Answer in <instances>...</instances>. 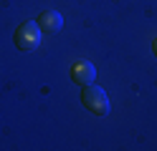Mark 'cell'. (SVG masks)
<instances>
[{
  "label": "cell",
  "mask_w": 157,
  "mask_h": 151,
  "mask_svg": "<svg viewBox=\"0 0 157 151\" xmlns=\"http://www.w3.org/2000/svg\"><path fill=\"white\" fill-rule=\"evenodd\" d=\"M41 33H43V30L38 28L36 20H28V23H23L21 28L15 30V35H13L18 50H33V48H38V45H41Z\"/></svg>",
  "instance_id": "7a4b0ae2"
},
{
  "label": "cell",
  "mask_w": 157,
  "mask_h": 151,
  "mask_svg": "<svg viewBox=\"0 0 157 151\" xmlns=\"http://www.w3.org/2000/svg\"><path fill=\"white\" fill-rule=\"evenodd\" d=\"M36 23H38V28H41L43 33H58V30L63 28V18H61L58 10H46V13L38 15Z\"/></svg>",
  "instance_id": "277c9868"
},
{
  "label": "cell",
  "mask_w": 157,
  "mask_h": 151,
  "mask_svg": "<svg viewBox=\"0 0 157 151\" xmlns=\"http://www.w3.org/2000/svg\"><path fill=\"white\" fill-rule=\"evenodd\" d=\"M81 103L86 106V111H91L94 116H106L109 113V96L104 93L101 86H84L81 88Z\"/></svg>",
  "instance_id": "6da1fadb"
},
{
  "label": "cell",
  "mask_w": 157,
  "mask_h": 151,
  "mask_svg": "<svg viewBox=\"0 0 157 151\" xmlns=\"http://www.w3.org/2000/svg\"><path fill=\"white\" fill-rule=\"evenodd\" d=\"M96 78V68L89 63V60H76V63L71 66V81L78 86H89L94 83Z\"/></svg>",
  "instance_id": "3957f363"
},
{
  "label": "cell",
  "mask_w": 157,
  "mask_h": 151,
  "mask_svg": "<svg viewBox=\"0 0 157 151\" xmlns=\"http://www.w3.org/2000/svg\"><path fill=\"white\" fill-rule=\"evenodd\" d=\"M152 53H155V58H157V40L152 43Z\"/></svg>",
  "instance_id": "5b68a950"
}]
</instances>
